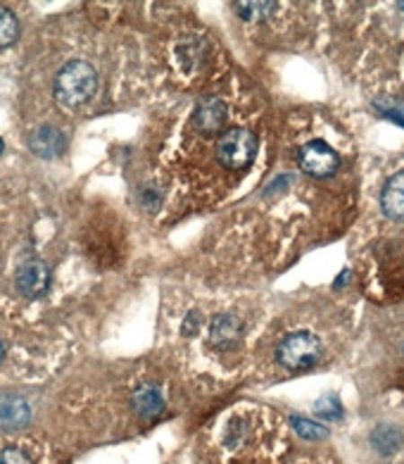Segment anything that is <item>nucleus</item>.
Instances as JSON below:
<instances>
[{"mask_svg":"<svg viewBox=\"0 0 404 464\" xmlns=\"http://www.w3.org/2000/svg\"><path fill=\"white\" fill-rule=\"evenodd\" d=\"M31 417V407L22 396H5L0 400V426L3 429H22Z\"/></svg>","mask_w":404,"mask_h":464,"instance_id":"7","label":"nucleus"},{"mask_svg":"<svg viewBox=\"0 0 404 464\" xmlns=\"http://www.w3.org/2000/svg\"><path fill=\"white\" fill-rule=\"evenodd\" d=\"M293 426L300 436L304 438H312V441H317V438H326L329 436V431L319 426L317 422H312V419H304V417H295L293 419Z\"/></svg>","mask_w":404,"mask_h":464,"instance_id":"15","label":"nucleus"},{"mask_svg":"<svg viewBox=\"0 0 404 464\" xmlns=\"http://www.w3.org/2000/svg\"><path fill=\"white\" fill-rule=\"evenodd\" d=\"M340 160H338V153L330 148L329 143L323 141H310L307 146H303L300 150V167L307 172V174L323 179V176H330L338 169Z\"/></svg>","mask_w":404,"mask_h":464,"instance_id":"4","label":"nucleus"},{"mask_svg":"<svg viewBox=\"0 0 404 464\" xmlns=\"http://www.w3.org/2000/svg\"><path fill=\"white\" fill-rule=\"evenodd\" d=\"M5 153V143H3V138H0V155Z\"/></svg>","mask_w":404,"mask_h":464,"instance_id":"21","label":"nucleus"},{"mask_svg":"<svg viewBox=\"0 0 404 464\" xmlns=\"http://www.w3.org/2000/svg\"><path fill=\"white\" fill-rule=\"evenodd\" d=\"M238 14H241L242 20H264V17H269V14L277 13V3H238Z\"/></svg>","mask_w":404,"mask_h":464,"instance_id":"13","label":"nucleus"},{"mask_svg":"<svg viewBox=\"0 0 404 464\" xmlns=\"http://www.w3.org/2000/svg\"><path fill=\"white\" fill-rule=\"evenodd\" d=\"M381 205H383L385 215L404 222V169L388 179L383 195H381Z\"/></svg>","mask_w":404,"mask_h":464,"instance_id":"8","label":"nucleus"},{"mask_svg":"<svg viewBox=\"0 0 404 464\" xmlns=\"http://www.w3.org/2000/svg\"><path fill=\"white\" fill-rule=\"evenodd\" d=\"M226 117H229V110H226V103L219 101V98H205L196 105L193 110V127L200 131V134H219L226 124Z\"/></svg>","mask_w":404,"mask_h":464,"instance_id":"6","label":"nucleus"},{"mask_svg":"<svg viewBox=\"0 0 404 464\" xmlns=\"http://www.w3.org/2000/svg\"><path fill=\"white\" fill-rule=\"evenodd\" d=\"M314 410H317L319 417H326V419H330V422H333V419L343 417V412H340V405H338V400L333 396H323L321 400L317 403V407H314Z\"/></svg>","mask_w":404,"mask_h":464,"instance_id":"17","label":"nucleus"},{"mask_svg":"<svg viewBox=\"0 0 404 464\" xmlns=\"http://www.w3.org/2000/svg\"><path fill=\"white\" fill-rule=\"evenodd\" d=\"M0 464H31V458H29V452L24 448H5V451L0 452Z\"/></svg>","mask_w":404,"mask_h":464,"instance_id":"18","label":"nucleus"},{"mask_svg":"<svg viewBox=\"0 0 404 464\" xmlns=\"http://www.w3.org/2000/svg\"><path fill=\"white\" fill-rule=\"evenodd\" d=\"M373 108H376L383 117H388V120H392V121H398V124H402L404 127V103L402 101H376L373 103Z\"/></svg>","mask_w":404,"mask_h":464,"instance_id":"16","label":"nucleus"},{"mask_svg":"<svg viewBox=\"0 0 404 464\" xmlns=\"http://www.w3.org/2000/svg\"><path fill=\"white\" fill-rule=\"evenodd\" d=\"M95 88H98V75H95L93 65L83 60H72L55 76L53 94L62 108L76 110L93 98Z\"/></svg>","mask_w":404,"mask_h":464,"instance_id":"1","label":"nucleus"},{"mask_svg":"<svg viewBox=\"0 0 404 464\" xmlns=\"http://www.w3.org/2000/svg\"><path fill=\"white\" fill-rule=\"evenodd\" d=\"M14 283H17V290L22 296L29 298V300L43 298L50 289V267L40 260H29L17 270Z\"/></svg>","mask_w":404,"mask_h":464,"instance_id":"5","label":"nucleus"},{"mask_svg":"<svg viewBox=\"0 0 404 464\" xmlns=\"http://www.w3.org/2000/svg\"><path fill=\"white\" fill-rule=\"evenodd\" d=\"M400 443V433L391 426H381V429L373 433V445H376L381 452H392Z\"/></svg>","mask_w":404,"mask_h":464,"instance_id":"14","label":"nucleus"},{"mask_svg":"<svg viewBox=\"0 0 404 464\" xmlns=\"http://www.w3.org/2000/svg\"><path fill=\"white\" fill-rule=\"evenodd\" d=\"M319 360H321V341L307 331L290 334L278 345V362L285 370H307L312 364H317Z\"/></svg>","mask_w":404,"mask_h":464,"instance_id":"3","label":"nucleus"},{"mask_svg":"<svg viewBox=\"0 0 404 464\" xmlns=\"http://www.w3.org/2000/svg\"><path fill=\"white\" fill-rule=\"evenodd\" d=\"M196 329H198V315L196 312H190L189 319L183 322V331H186V334H196Z\"/></svg>","mask_w":404,"mask_h":464,"instance_id":"19","label":"nucleus"},{"mask_svg":"<svg viewBox=\"0 0 404 464\" xmlns=\"http://www.w3.org/2000/svg\"><path fill=\"white\" fill-rule=\"evenodd\" d=\"M242 324L236 315H219L212 322L209 336L215 345H233L241 338Z\"/></svg>","mask_w":404,"mask_h":464,"instance_id":"11","label":"nucleus"},{"mask_svg":"<svg viewBox=\"0 0 404 464\" xmlns=\"http://www.w3.org/2000/svg\"><path fill=\"white\" fill-rule=\"evenodd\" d=\"M257 138L248 129H229L216 141V157L226 169H242L255 160Z\"/></svg>","mask_w":404,"mask_h":464,"instance_id":"2","label":"nucleus"},{"mask_svg":"<svg viewBox=\"0 0 404 464\" xmlns=\"http://www.w3.org/2000/svg\"><path fill=\"white\" fill-rule=\"evenodd\" d=\"M398 5H400V7H402V10H404V3H398Z\"/></svg>","mask_w":404,"mask_h":464,"instance_id":"22","label":"nucleus"},{"mask_svg":"<svg viewBox=\"0 0 404 464\" xmlns=\"http://www.w3.org/2000/svg\"><path fill=\"white\" fill-rule=\"evenodd\" d=\"M20 36V22L13 14V10L0 7V50L10 48Z\"/></svg>","mask_w":404,"mask_h":464,"instance_id":"12","label":"nucleus"},{"mask_svg":"<svg viewBox=\"0 0 404 464\" xmlns=\"http://www.w3.org/2000/svg\"><path fill=\"white\" fill-rule=\"evenodd\" d=\"M131 405H134V410L145 419H153L157 415H162L164 410V396H162V390L157 386H141V388L134 390V396H131Z\"/></svg>","mask_w":404,"mask_h":464,"instance_id":"9","label":"nucleus"},{"mask_svg":"<svg viewBox=\"0 0 404 464\" xmlns=\"http://www.w3.org/2000/svg\"><path fill=\"white\" fill-rule=\"evenodd\" d=\"M29 146L40 157H55V155H60L62 148H65V136L55 127H40L31 134Z\"/></svg>","mask_w":404,"mask_h":464,"instance_id":"10","label":"nucleus"},{"mask_svg":"<svg viewBox=\"0 0 404 464\" xmlns=\"http://www.w3.org/2000/svg\"><path fill=\"white\" fill-rule=\"evenodd\" d=\"M3 357H5V345H3V341H0V362H3Z\"/></svg>","mask_w":404,"mask_h":464,"instance_id":"20","label":"nucleus"}]
</instances>
